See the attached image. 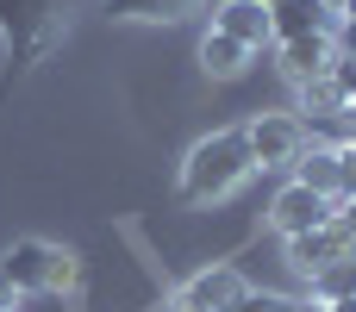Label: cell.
I'll list each match as a JSON object with an SVG mask.
<instances>
[{
  "label": "cell",
  "instance_id": "6da1fadb",
  "mask_svg": "<svg viewBox=\"0 0 356 312\" xmlns=\"http://www.w3.org/2000/svg\"><path fill=\"white\" fill-rule=\"evenodd\" d=\"M250 175H257V163H250V150H244V131H207V138L181 156V200H188V206H219V200H232Z\"/></svg>",
  "mask_w": 356,
  "mask_h": 312
},
{
  "label": "cell",
  "instance_id": "7a4b0ae2",
  "mask_svg": "<svg viewBox=\"0 0 356 312\" xmlns=\"http://www.w3.org/2000/svg\"><path fill=\"white\" fill-rule=\"evenodd\" d=\"M0 269L19 294H75L81 281V256L69 244H50V238H19L0 250Z\"/></svg>",
  "mask_w": 356,
  "mask_h": 312
},
{
  "label": "cell",
  "instance_id": "3957f363",
  "mask_svg": "<svg viewBox=\"0 0 356 312\" xmlns=\"http://www.w3.org/2000/svg\"><path fill=\"white\" fill-rule=\"evenodd\" d=\"M244 150H250L257 169H294L300 150H307V131H300L294 113H257L244 125Z\"/></svg>",
  "mask_w": 356,
  "mask_h": 312
},
{
  "label": "cell",
  "instance_id": "277c9868",
  "mask_svg": "<svg viewBox=\"0 0 356 312\" xmlns=\"http://www.w3.org/2000/svg\"><path fill=\"white\" fill-rule=\"evenodd\" d=\"M288 244V269L313 288L325 269H338V263H350L356 250H350V238L338 231V225H313V231H300V238H282Z\"/></svg>",
  "mask_w": 356,
  "mask_h": 312
},
{
  "label": "cell",
  "instance_id": "5b68a950",
  "mask_svg": "<svg viewBox=\"0 0 356 312\" xmlns=\"http://www.w3.org/2000/svg\"><path fill=\"white\" fill-rule=\"evenodd\" d=\"M238 294H244V275H238L232 263H213V269L188 275V281L169 294V312H232Z\"/></svg>",
  "mask_w": 356,
  "mask_h": 312
},
{
  "label": "cell",
  "instance_id": "8992f818",
  "mask_svg": "<svg viewBox=\"0 0 356 312\" xmlns=\"http://www.w3.org/2000/svg\"><path fill=\"white\" fill-rule=\"evenodd\" d=\"M332 63H338L332 31H313V38H288V44H275V69H282L288 88H307V81L332 75Z\"/></svg>",
  "mask_w": 356,
  "mask_h": 312
},
{
  "label": "cell",
  "instance_id": "52a82bcc",
  "mask_svg": "<svg viewBox=\"0 0 356 312\" xmlns=\"http://www.w3.org/2000/svg\"><path fill=\"white\" fill-rule=\"evenodd\" d=\"M332 200L325 194H313V188H300V181H288L275 200H269V225L282 231V238H300V231H313V225H332Z\"/></svg>",
  "mask_w": 356,
  "mask_h": 312
},
{
  "label": "cell",
  "instance_id": "ba28073f",
  "mask_svg": "<svg viewBox=\"0 0 356 312\" xmlns=\"http://www.w3.org/2000/svg\"><path fill=\"white\" fill-rule=\"evenodd\" d=\"M213 31L238 38L244 50H269V6L263 0H219L213 6Z\"/></svg>",
  "mask_w": 356,
  "mask_h": 312
},
{
  "label": "cell",
  "instance_id": "9c48e42d",
  "mask_svg": "<svg viewBox=\"0 0 356 312\" xmlns=\"http://www.w3.org/2000/svg\"><path fill=\"white\" fill-rule=\"evenodd\" d=\"M338 13L319 6V0H282L269 6V44H288V38H313V31H332Z\"/></svg>",
  "mask_w": 356,
  "mask_h": 312
},
{
  "label": "cell",
  "instance_id": "30bf717a",
  "mask_svg": "<svg viewBox=\"0 0 356 312\" xmlns=\"http://www.w3.org/2000/svg\"><path fill=\"white\" fill-rule=\"evenodd\" d=\"M250 56H257V50H244V44L225 38V31H207V38H200V69H207V81H238V75L250 69Z\"/></svg>",
  "mask_w": 356,
  "mask_h": 312
},
{
  "label": "cell",
  "instance_id": "8fae6325",
  "mask_svg": "<svg viewBox=\"0 0 356 312\" xmlns=\"http://www.w3.org/2000/svg\"><path fill=\"white\" fill-rule=\"evenodd\" d=\"M294 181H300V188H313V194H325V200L338 206V150L307 144V150H300V163H294Z\"/></svg>",
  "mask_w": 356,
  "mask_h": 312
},
{
  "label": "cell",
  "instance_id": "7c38bea8",
  "mask_svg": "<svg viewBox=\"0 0 356 312\" xmlns=\"http://www.w3.org/2000/svg\"><path fill=\"white\" fill-rule=\"evenodd\" d=\"M200 0H106L113 19H131V25H169V19H188Z\"/></svg>",
  "mask_w": 356,
  "mask_h": 312
},
{
  "label": "cell",
  "instance_id": "4fadbf2b",
  "mask_svg": "<svg viewBox=\"0 0 356 312\" xmlns=\"http://www.w3.org/2000/svg\"><path fill=\"white\" fill-rule=\"evenodd\" d=\"M300 94V113L294 119H338L344 113V94L332 88V75H319V81H307V88H294Z\"/></svg>",
  "mask_w": 356,
  "mask_h": 312
},
{
  "label": "cell",
  "instance_id": "5bb4252c",
  "mask_svg": "<svg viewBox=\"0 0 356 312\" xmlns=\"http://www.w3.org/2000/svg\"><path fill=\"white\" fill-rule=\"evenodd\" d=\"M338 294H356V256L338 263V269H325V275L313 281V300H338Z\"/></svg>",
  "mask_w": 356,
  "mask_h": 312
},
{
  "label": "cell",
  "instance_id": "9a60e30c",
  "mask_svg": "<svg viewBox=\"0 0 356 312\" xmlns=\"http://www.w3.org/2000/svg\"><path fill=\"white\" fill-rule=\"evenodd\" d=\"M232 312H300V300H288V294H263V288H244Z\"/></svg>",
  "mask_w": 356,
  "mask_h": 312
},
{
  "label": "cell",
  "instance_id": "2e32d148",
  "mask_svg": "<svg viewBox=\"0 0 356 312\" xmlns=\"http://www.w3.org/2000/svg\"><path fill=\"white\" fill-rule=\"evenodd\" d=\"M338 200H356V144L338 150Z\"/></svg>",
  "mask_w": 356,
  "mask_h": 312
},
{
  "label": "cell",
  "instance_id": "e0dca14e",
  "mask_svg": "<svg viewBox=\"0 0 356 312\" xmlns=\"http://www.w3.org/2000/svg\"><path fill=\"white\" fill-rule=\"evenodd\" d=\"M332 88L344 94V106L356 100V56H338V63H332Z\"/></svg>",
  "mask_w": 356,
  "mask_h": 312
},
{
  "label": "cell",
  "instance_id": "ac0fdd59",
  "mask_svg": "<svg viewBox=\"0 0 356 312\" xmlns=\"http://www.w3.org/2000/svg\"><path fill=\"white\" fill-rule=\"evenodd\" d=\"M332 44H338V56H356V19H338L332 25Z\"/></svg>",
  "mask_w": 356,
  "mask_h": 312
},
{
  "label": "cell",
  "instance_id": "d6986e66",
  "mask_svg": "<svg viewBox=\"0 0 356 312\" xmlns=\"http://www.w3.org/2000/svg\"><path fill=\"white\" fill-rule=\"evenodd\" d=\"M332 225L350 238V250H356V200H338V213H332Z\"/></svg>",
  "mask_w": 356,
  "mask_h": 312
},
{
  "label": "cell",
  "instance_id": "ffe728a7",
  "mask_svg": "<svg viewBox=\"0 0 356 312\" xmlns=\"http://www.w3.org/2000/svg\"><path fill=\"white\" fill-rule=\"evenodd\" d=\"M0 312H19V288L6 281V269H0Z\"/></svg>",
  "mask_w": 356,
  "mask_h": 312
},
{
  "label": "cell",
  "instance_id": "44dd1931",
  "mask_svg": "<svg viewBox=\"0 0 356 312\" xmlns=\"http://www.w3.org/2000/svg\"><path fill=\"white\" fill-rule=\"evenodd\" d=\"M325 312H356V294H338V300H325Z\"/></svg>",
  "mask_w": 356,
  "mask_h": 312
},
{
  "label": "cell",
  "instance_id": "7402d4cb",
  "mask_svg": "<svg viewBox=\"0 0 356 312\" xmlns=\"http://www.w3.org/2000/svg\"><path fill=\"white\" fill-rule=\"evenodd\" d=\"M338 19H356V0H344V6H338Z\"/></svg>",
  "mask_w": 356,
  "mask_h": 312
},
{
  "label": "cell",
  "instance_id": "603a6c76",
  "mask_svg": "<svg viewBox=\"0 0 356 312\" xmlns=\"http://www.w3.org/2000/svg\"><path fill=\"white\" fill-rule=\"evenodd\" d=\"M300 312H325V300H307V306H300Z\"/></svg>",
  "mask_w": 356,
  "mask_h": 312
},
{
  "label": "cell",
  "instance_id": "cb8c5ba5",
  "mask_svg": "<svg viewBox=\"0 0 356 312\" xmlns=\"http://www.w3.org/2000/svg\"><path fill=\"white\" fill-rule=\"evenodd\" d=\"M319 6H332V13H338V6H344V0H319Z\"/></svg>",
  "mask_w": 356,
  "mask_h": 312
},
{
  "label": "cell",
  "instance_id": "d4e9b609",
  "mask_svg": "<svg viewBox=\"0 0 356 312\" xmlns=\"http://www.w3.org/2000/svg\"><path fill=\"white\" fill-rule=\"evenodd\" d=\"M263 6H282V0H263Z\"/></svg>",
  "mask_w": 356,
  "mask_h": 312
}]
</instances>
